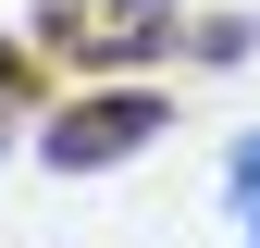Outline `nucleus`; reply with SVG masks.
<instances>
[{"mask_svg":"<svg viewBox=\"0 0 260 248\" xmlns=\"http://www.w3.org/2000/svg\"><path fill=\"white\" fill-rule=\"evenodd\" d=\"M0 112H25V50H0Z\"/></svg>","mask_w":260,"mask_h":248,"instance_id":"obj_4","label":"nucleus"},{"mask_svg":"<svg viewBox=\"0 0 260 248\" xmlns=\"http://www.w3.org/2000/svg\"><path fill=\"white\" fill-rule=\"evenodd\" d=\"M223 174H236V199H260V137H236V162H223Z\"/></svg>","mask_w":260,"mask_h":248,"instance_id":"obj_3","label":"nucleus"},{"mask_svg":"<svg viewBox=\"0 0 260 248\" xmlns=\"http://www.w3.org/2000/svg\"><path fill=\"white\" fill-rule=\"evenodd\" d=\"M161 124H174L161 87H75V112L38 124V162H50V174H112V162H137Z\"/></svg>","mask_w":260,"mask_h":248,"instance_id":"obj_1","label":"nucleus"},{"mask_svg":"<svg viewBox=\"0 0 260 248\" xmlns=\"http://www.w3.org/2000/svg\"><path fill=\"white\" fill-rule=\"evenodd\" d=\"M38 50L50 62H161L174 50V0H50L38 13Z\"/></svg>","mask_w":260,"mask_h":248,"instance_id":"obj_2","label":"nucleus"},{"mask_svg":"<svg viewBox=\"0 0 260 248\" xmlns=\"http://www.w3.org/2000/svg\"><path fill=\"white\" fill-rule=\"evenodd\" d=\"M248 248H260V199H248Z\"/></svg>","mask_w":260,"mask_h":248,"instance_id":"obj_5","label":"nucleus"}]
</instances>
